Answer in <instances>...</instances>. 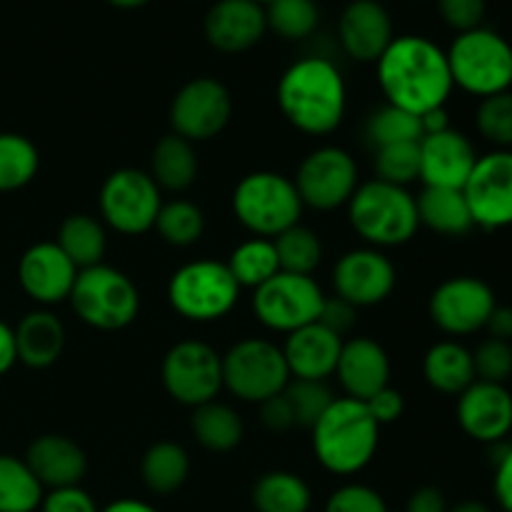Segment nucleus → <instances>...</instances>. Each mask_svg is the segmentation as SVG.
Listing matches in <instances>:
<instances>
[{"label": "nucleus", "instance_id": "nucleus-1", "mask_svg": "<svg viewBox=\"0 0 512 512\" xmlns=\"http://www.w3.org/2000/svg\"><path fill=\"white\" fill-rule=\"evenodd\" d=\"M385 103L413 115L445 108L453 93L448 53L425 35H395L375 63Z\"/></svg>", "mask_w": 512, "mask_h": 512}, {"label": "nucleus", "instance_id": "nucleus-2", "mask_svg": "<svg viewBox=\"0 0 512 512\" xmlns=\"http://www.w3.org/2000/svg\"><path fill=\"white\" fill-rule=\"evenodd\" d=\"M275 100L283 118L298 133L325 138L343 125L348 85L333 60L308 55L285 68L275 88Z\"/></svg>", "mask_w": 512, "mask_h": 512}, {"label": "nucleus", "instance_id": "nucleus-3", "mask_svg": "<svg viewBox=\"0 0 512 512\" xmlns=\"http://www.w3.org/2000/svg\"><path fill=\"white\" fill-rule=\"evenodd\" d=\"M310 433L315 460L340 478L368 468L380 445L378 420L363 400L353 398H335Z\"/></svg>", "mask_w": 512, "mask_h": 512}, {"label": "nucleus", "instance_id": "nucleus-4", "mask_svg": "<svg viewBox=\"0 0 512 512\" xmlns=\"http://www.w3.org/2000/svg\"><path fill=\"white\" fill-rule=\"evenodd\" d=\"M345 208L350 228L370 248H398L410 243L420 228L415 195L378 178L360 183Z\"/></svg>", "mask_w": 512, "mask_h": 512}, {"label": "nucleus", "instance_id": "nucleus-5", "mask_svg": "<svg viewBox=\"0 0 512 512\" xmlns=\"http://www.w3.org/2000/svg\"><path fill=\"white\" fill-rule=\"evenodd\" d=\"M303 210L293 178L275 170L243 175L233 188V213L253 238H278L300 223Z\"/></svg>", "mask_w": 512, "mask_h": 512}, {"label": "nucleus", "instance_id": "nucleus-6", "mask_svg": "<svg viewBox=\"0 0 512 512\" xmlns=\"http://www.w3.org/2000/svg\"><path fill=\"white\" fill-rule=\"evenodd\" d=\"M445 53L455 88L480 100L512 88V45L495 30L458 33Z\"/></svg>", "mask_w": 512, "mask_h": 512}, {"label": "nucleus", "instance_id": "nucleus-7", "mask_svg": "<svg viewBox=\"0 0 512 512\" xmlns=\"http://www.w3.org/2000/svg\"><path fill=\"white\" fill-rule=\"evenodd\" d=\"M68 303L85 325L113 333L135 323L140 313V290L123 270L100 263L78 270Z\"/></svg>", "mask_w": 512, "mask_h": 512}, {"label": "nucleus", "instance_id": "nucleus-8", "mask_svg": "<svg viewBox=\"0 0 512 512\" xmlns=\"http://www.w3.org/2000/svg\"><path fill=\"white\" fill-rule=\"evenodd\" d=\"M240 290L225 263L193 260L170 275L168 303L190 323H215L238 305Z\"/></svg>", "mask_w": 512, "mask_h": 512}, {"label": "nucleus", "instance_id": "nucleus-9", "mask_svg": "<svg viewBox=\"0 0 512 512\" xmlns=\"http://www.w3.org/2000/svg\"><path fill=\"white\" fill-rule=\"evenodd\" d=\"M290 370L280 345L265 338H243L223 355V388L243 403L260 405L283 393Z\"/></svg>", "mask_w": 512, "mask_h": 512}, {"label": "nucleus", "instance_id": "nucleus-10", "mask_svg": "<svg viewBox=\"0 0 512 512\" xmlns=\"http://www.w3.org/2000/svg\"><path fill=\"white\" fill-rule=\"evenodd\" d=\"M160 205H163V190L155 185L148 170H113L100 185V218L120 235H145L153 230Z\"/></svg>", "mask_w": 512, "mask_h": 512}, {"label": "nucleus", "instance_id": "nucleus-11", "mask_svg": "<svg viewBox=\"0 0 512 512\" xmlns=\"http://www.w3.org/2000/svg\"><path fill=\"white\" fill-rule=\"evenodd\" d=\"M325 293L313 275L283 273L253 290V313L260 325L273 333L290 335L310 323H318Z\"/></svg>", "mask_w": 512, "mask_h": 512}, {"label": "nucleus", "instance_id": "nucleus-12", "mask_svg": "<svg viewBox=\"0 0 512 512\" xmlns=\"http://www.w3.org/2000/svg\"><path fill=\"white\" fill-rule=\"evenodd\" d=\"M160 378L175 403L198 408L223 390V355L203 340H180L165 353Z\"/></svg>", "mask_w": 512, "mask_h": 512}, {"label": "nucleus", "instance_id": "nucleus-13", "mask_svg": "<svg viewBox=\"0 0 512 512\" xmlns=\"http://www.w3.org/2000/svg\"><path fill=\"white\" fill-rule=\"evenodd\" d=\"M293 183L303 200V208L330 213L345 208L358 190V163L340 145H320L305 155Z\"/></svg>", "mask_w": 512, "mask_h": 512}, {"label": "nucleus", "instance_id": "nucleus-14", "mask_svg": "<svg viewBox=\"0 0 512 512\" xmlns=\"http://www.w3.org/2000/svg\"><path fill=\"white\" fill-rule=\"evenodd\" d=\"M170 133L193 145L213 140L228 128L233 118V95L218 78H193L170 100Z\"/></svg>", "mask_w": 512, "mask_h": 512}, {"label": "nucleus", "instance_id": "nucleus-15", "mask_svg": "<svg viewBox=\"0 0 512 512\" xmlns=\"http://www.w3.org/2000/svg\"><path fill=\"white\" fill-rule=\"evenodd\" d=\"M495 305L498 300L485 280L475 275H455L433 290L428 313L435 328L453 338H463L485 330Z\"/></svg>", "mask_w": 512, "mask_h": 512}, {"label": "nucleus", "instance_id": "nucleus-16", "mask_svg": "<svg viewBox=\"0 0 512 512\" xmlns=\"http://www.w3.org/2000/svg\"><path fill=\"white\" fill-rule=\"evenodd\" d=\"M475 228L503 230L512 225V150L478 155L463 188Z\"/></svg>", "mask_w": 512, "mask_h": 512}, {"label": "nucleus", "instance_id": "nucleus-17", "mask_svg": "<svg viewBox=\"0 0 512 512\" xmlns=\"http://www.w3.org/2000/svg\"><path fill=\"white\" fill-rule=\"evenodd\" d=\"M398 285V270L393 260L378 248H353L338 258L333 268L335 298L353 308H373L385 303Z\"/></svg>", "mask_w": 512, "mask_h": 512}, {"label": "nucleus", "instance_id": "nucleus-18", "mask_svg": "<svg viewBox=\"0 0 512 512\" xmlns=\"http://www.w3.org/2000/svg\"><path fill=\"white\" fill-rule=\"evenodd\" d=\"M75 278H78V268L70 263L55 240L30 245L18 260L20 288L40 308L65 303L70 298Z\"/></svg>", "mask_w": 512, "mask_h": 512}, {"label": "nucleus", "instance_id": "nucleus-19", "mask_svg": "<svg viewBox=\"0 0 512 512\" xmlns=\"http://www.w3.org/2000/svg\"><path fill=\"white\" fill-rule=\"evenodd\" d=\"M455 418L460 430L475 443H503L512 430V393L505 385L475 380L458 395Z\"/></svg>", "mask_w": 512, "mask_h": 512}, {"label": "nucleus", "instance_id": "nucleus-20", "mask_svg": "<svg viewBox=\"0 0 512 512\" xmlns=\"http://www.w3.org/2000/svg\"><path fill=\"white\" fill-rule=\"evenodd\" d=\"M475 163V145L460 130L448 128L420 138V180L425 188L463 190Z\"/></svg>", "mask_w": 512, "mask_h": 512}, {"label": "nucleus", "instance_id": "nucleus-21", "mask_svg": "<svg viewBox=\"0 0 512 512\" xmlns=\"http://www.w3.org/2000/svg\"><path fill=\"white\" fill-rule=\"evenodd\" d=\"M393 38V18L378 0H350L340 13V48L358 63H378Z\"/></svg>", "mask_w": 512, "mask_h": 512}, {"label": "nucleus", "instance_id": "nucleus-22", "mask_svg": "<svg viewBox=\"0 0 512 512\" xmlns=\"http://www.w3.org/2000/svg\"><path fill=\"white\" fill-rule=\"evenodd\" d=\"M205 40L220 53H245L268 33L265 8L255 0H215L205 13Z\"/></svg>", "mask_w": 512, "mask_h": 512}, {"label": "nucleus", "instance_id": "nucleus-23", "mask_svg": "<svg viewBox=\"0 0 512 512\" xmlns=\"http://www.w3.org/2000/svg\"><path fill=\"white\" fill-rule=\"evenodd\" d=\"M390 355L378 340L373 338H350L343 340V350H340L338 375L340 385L345 390V398L353 400H370L378 390L390 385Z\"/></svg>", "mask_w": 512, "mask_h": 512}, {"label": "nucleus", "instance_id": "nucleus-24", "mask_svg": "<svg viewBox=\"0 0 512 512\" xmlns=\"http://www.w3.org/2000/svg\"><path fill=\"white\" fill-rule=\"evenodd\" d=\"M23 460L45 490L75 488V485L83 483L85 473H88L85 450L75 440L58 433L35 438L28 445V453Z\"/></svg>", "mask_w": 512, "mask_h": 512}, {"label": "nucleus", "instance_id": "nucleus-25", "mask_svg": "<svg viewBox=\"0 0 512 512\" xmlns=\"http://www.w3.org/2000/svg\"><path fill=\"white\" fill-rule=\"evenodd\" d=\"M343 340L345 338H340L320 323H310L295 333L285 335L283 355L290 378L320 380V383L333 378L340 350H343Z\"/></svg>", "mask_w": 512, "mask_h": 512}, {"label": "nucleus", "instance_id": "nucleus-26", "mask_svg": "<svg viewBox=\"0 0 512 512\" xmlns=\"http://www.w3.org/2000/svg\"><path fill=\"white\" fill-rule=\"evenodd\" d=\"M18 363L25 368L45 370L60 360L65 350V325L48 308L30 310L15 328Z\"/></svg>", "mask_w": 512, "mask_h": 512}, {"label": "nucleus", "instance_id": "nucleus-27", "mask_svg": "<svg viewBox=\"0 0 512 512\" xmlns=\"http://www.w3.org/2000/svg\"><path fill=\"white\" fill-rule=\"evenodd\" d=\"M198 170V150L190 140L168 133L153 145L148 173L160 190L185 193L198 180Z\"/></svg>", "mask_w": 512, "mask_h": 512}, {"label": "nucleus", "instance_id": "nucleus-28", "mask_svg": "<svg viewBox=\"0 0 512 512\" xmlns=\"http://www.w3.org/2000/svg\"><path fill=\"white\" fill-rule=\"evenodd\" d=\"M423 378L433 390L443 395H460L475 383L473 350L458 340H440L425 353Z\"/></svg>", "mask_w": 512, "mask_h": 512}, {"label": "nucleus", "instance_id": "nucleus-29", "mask_svg": "<svg viewBox=\"0 0 512 512\" xmlns=\"http://www.w3.org/2000/svg\"><path fill=\"white\" fill-rule=\"evenodd\" d=\"M415 205H418L420 225L445 238H463L475 228L463 190L423 188L415 198Z\"/></svg>", "mask_w": 512, "mask_h": 512}, {"label": "nucleus", "instance_id": "nucleus-30", "mask_svg": "<svg viewBox=\"0 0 512 512\" xmlns=\"http://www.w3.org/2000/svg\"><path fill=\"white\" fill-rule=\"evenodd\" d=\"M190 430L198 445H203L210 453H230L238 448L245 438L243 418L235 408L210 400V403L193 408Z\"/></svg>", "mask_w": 512, "mask_h": 512}, {"label": "nucleus", "instance_id": "nucleus-31", "mask_svg": "<svg viewBox=\"0 0 512 512\" xmlns=\"http://www.w3.org/2000/svg\"><path fill=\"white\" fill-rule=\"evenodd\" d=\"M140 478H143L145 488L155 495L178 493L190 478L188 450L173 440L153 443L140 460Z\"/></svg>", "mask_w": 512, "mask_h": 512}, {"label": "nucleus", "instance_id": "nucleus-32", "mask_svg": "<svg viewBox=\"0 0 512 512\" xmlns=\"http://www.w3.org/2000/svg\"><path fill=\"white\" fill-rule=\"evenodd\" d=\"M55 243L75 268L85 270L103 263L105 250H108V233H105V225L93 215L73 213L60 223Z\"/></svg>", "mask_w": 512, "mask_h": 512}, {"label": "nucleus", "instance_id": "nucleus-33", "mask_svg": "<svg viewBox=\"0 0 512 512\" xmlns=\"http://www.w3.org/2000/svg\"><path fill=\"white\" fill-rule=\"evenodd\" d=\"M255 512H310V485L290 470H270L255 480L250 490Z\"/></svg>", "mask_w": 512, "mask_h": 512}, {"label": "nucleus", "instance_id": "nucleus-34", "mask_svg": "<svg viewBox=\"0 0 512 512\" xmlns=\"http://www.w3.org/2000/svg\"><path fill=\"white\" fill-rule=\"evenodd\" d=\"M45 488L23 458L0 455V512H35Z\"/></svg>", "mask_w": 512, "mask_h": 512}, {"label": "nucleus", "instance_id": "nucleus-35", "mask_svg": "<svg viewBox=\"0 0 512 512\" xmlns=\"http://www.w3.org/2000/svg\"><path fill=\"white\" fill-rule=\"evenodd\" d=\"M228 270L233 273L235 283L240 288H260L263 283H268L273 275L280 273V260L275 253V243L268 238H250L245 243H240L238 248L230 253L228 258Z\"/></svg>", "mask_w": 512, "mask_h": 512}, {"label": "nucleus", "instance_id": "nucleus-36", "mask_svg": "<svg viewBox=\"0 0 512 512\" xmlns=\"http://www.w3.org/2000/svg\"><path fill=\"white\" fill-rule=\"evenodd\" d=\"M40 153L30 138L20 133H0V193H15L35 180Z\"/></svg>", "mask_w": 512, "mask_h": 512}, {"label": "nucleus", "instance_id": "nucleus-37", "mask_svg": "<svg viewBox=\"0 0 512 512\" xmlns=\"http://www.w3.org/2000/svg\"><path fill=\"white\" fill-rule=\"evenodd\" d=\"M155 230L173 248H190L203 238L205 215L193 200L175 198L168 203L163 200L158 220H155Z\"/></svg>", "mask_w": 512, "mask_h": 512}, {"label": "nucleus", "instance_id": "nucleus-38", "mask_svg": "<svg viewBox=\"0 0 512 512\" xmlns=\"http://www.w3.org/2000/svg\"><path fill=\"white\" fill-rule=\"evenodd\" d=\"M273 243L283 273L313 275L323 263V243H320L318 233L305 228L303 223L280 233L278 238H273Z\"/></svg>", "mask_w": 512, "mask_h": 512}, {"label": "nucleus", "instance_id": "nucleus-39", "mask_svg": "<svg viewBox=\"0 0 512 512\" xmlns=\"http://www.w3.org/2000/svg\"><path fill=\"white\" fill-rule=\"evenodd\" d=\"M420 138H423V125L418 115L395 108V105H380L365 120V140L375 150L385 145L420 143Z\"/></svg>", "mask_w": 512, "mask_h": 512}, {"label": "nucleus", "instance_id": "nucleus-40", "mask_svg": "<svg viewBox=\"0 0 512 512\" xmlns=\"http://www.w3.org/2000/svg\"><path fill=\"white\" fill-rule=\"evenodd\" d=\"M268 30L283 40H305L320 23V8L315 0H273L265 5Z\"/></svg>", "mask_w": 512, "mask_h": 512}, {"label": "nucleus", "instance_id": "nucleus-41", "mask_svg": "<svg viewBox=\"0 0 512 512\" xmlns=\"http://www.w3.org/2000/svg\"><path fill=\"white\" fill-rule=\"evenodd\" d=\"M375 178L383 183L408 188L410 183L420 180V143H398L385 145L375 150Z\"/></svg>", "mask_w": 512, "mask_h": 512}, {"label": "nucleus", "instance_id": "nucleus-42", "mask_svg": "<svg viewBox=\"0 0 512 512\" xmlns=\"http://www.w3.org/2000/svg\"><path fill=\"white\" fill-rule=\"evenodd\" d=\"M475 128L495 150H512V90L480 100Z\"/></svg>", "mask_w": 512, "mask_h": 512}, {"label": "nucleus", "instance_id": "nucleus-43", "mask_svg": "<svg viewBox=\"0 0 512 512\" xmlns=\"http://www.w3.org/2000/svg\"><path fill=\"white\" fill-rule=\"evenodd\" d=\"M285 398H288L290 408H293L295 425L298 428H313L320 418H323L325 410L333 405V393L325 383L320 380H295L290 378V383L285 385Z\"/></svg>", "mask_w": 512, "mask_h": 512}, {"label": "nucleus", "instance_id": "nucleus-44", "mask_svg": "<svg viewBox=\"0 0 512 512\" xmlns=\"http://www.w3.org/2000/svg\"><path fill=\"white\" fill-rule=\"evenodd\" d=\"M475 378L483 383L505 385V380L512 375V345L505 340L488 338L475 348L473 353Z\"/></svg>", "mask_w": 512, "mask_h": 512}, {"label": "nucleus", "instance_id": "nucleus-45", "mask_svg": "<svg viewBox=\"0 0 512 512\" xmlns=\"http://www.w3.org/2000/svg\"><path fill=\"white\" fill-rule=\"evenodd\" d=\"M323 512H388V503L370 485L348 483L330 493Z\"/></svg>", "mask_w": 512, "mask_h": 512}, {"label": "nucleus", "instance_id": "nucleus-46", "mask_svg": "<svg viewBox=\"0 0 512 512\" xmlns=\"http://www.w3.org/2000/svg\"><path fill=\"white\" fill-rule=\"evenodd\" d=\"M485 10H488L485 0H438L440 18L455 33H468V30L480 28L485 20Z\"/></svg>", "mask_w": 512, "mask_h": 512}, {"label": "nucleus", "instance_id": "nucleus-47", "mask_svg": "<svg viewBox=\"0 0 512 512\" xmlns=\"http://www.w3.org/2000/svg\"><path fill=\"white\" fill-rule=\"evenodd\" d=\"M40 512H100L95 505L93 495L88 490H83L80 485L75 488H58L48 490L43 495V503H40Z\"/></svg>", "mask_w": 512, "mask_h": 512}, {"label": "nucleus", "instance_id": "nucleus-48", "mask_svg": "<svg viewBox=\"0 0 512 512\" xmlns=\"http://www.w3.org/2000/svg\"><path fill=\"white\" fill-rule=\"evenodd\" d=\"M355 320H358V308H353L350 303L340 298H325L323 310H320L318 323L325 325L328 330H333L335 335L345 338L350 330L355 328Z\"/></svg>", "mask_w": 512, "mask_h": 512}, {"label": "nucleus", "instance_id": "nucleus-49", "mask_svg": "<svg viewBox=\"0 0 512 512\" xmlns=\"http://www.w3.org/2000/svg\"><path fill=\"white\" fill-rule=\"evenodd\" d=\"M365 405H368L370 415L378 420L380 428H383V425L395 423V420L403 418V413H405L403 393L395 388H390V385L388 388L378 390V393H375L370 400H365Z\"/></svg>", "mask_w": 512, "mask_h": 512}, {"label": "nucleus", "instance_id": "nucleus-50", "mask_svg": "<svg viewBox=\"0 0 512 512\" xmlns=\"http://www.w3.org/2000/svg\"><path fill=\"white\" fill-rule=\"evenodd\" d=\"M260 423L270 433H288L290 428H295V415L285 393H278L260 403Z\"/></svg>", "mask_w": 512, "mask_h": 512}, {"label": "nucleus", "instance_id": "nucleus-51", "mask_svg": "<svg viewBox=\"0 0 512 512\" xmlns=\"http://www.w3.org/2000/svg\"><path fill=\"white\" fill-rule=\"evenodd\" d=\"M493 493L500 508L512 512V445L500 448L498 458H495Z\"/></svg>", "mask_w": 512, "mask_h": 512}, {"label": "nucleus", "instance_id": "nucleus-52", "mask_svg": "<svg viewBox=\"0 0 512 512\" xmlns=\"http://www.w3.org/2000/svg\"><path fill=\"white\" fill-rule=\"evenodd\" d=\"M405 512H448V500H445L443 490L425 485L418 488L405 503Z\"/></svg>", "mask_w": 512, "mask_h": 512}, {"label": "nucleus", "instance_id": "nucleus-53", "mask_svg": "<svg viewBox=\"0 0 512 512\" xmlns=\"http://www.w3.org/2000/svg\"><path fill=\"white\" fill-rule=\"evenodd\" d=\"M485 330L490 333V338L510 343L512 340V308H508V305H495V310H493V315H490Z\"/></svg>", "mask_w": 512, "mask_h": 512}, {"label": "nucleus", "instance_id": "nucleus-54", "mask_svg": "<svg viewBox=\"0 0 512 512\" xmlns=\"http://www.w3.org/2000/svg\"><path fill=\"white\" fill-rule=\"evenodd\" d=\"M18 363V350H15V330L0 320V375L10 373Z\"/></svg>", "mask_w": 512, "mask_h": 512}, {"label": "nucleus", "instance_id": "nucleus-55", "mask_svg": "<svg viewBox=\"0 0 512 512\" xmlns=\"http://www.w3.org/2000/svg\"><path fill=\"white\" fill-rule=\"evenodd\" d=\"M420 125H423V135L443 133V130L450 128L448 110H445V108H435V110H430V113L420 115Z\"/></svg>", "mask_w": 512, "mask_h": 512}, {"label": "nucleus", "instance_id": "nucleus-56", "mask_svg": "<svg viewBox=\"0 0 512 512\" xmlns=\"http://www.w3.org/2000/svg\"><path fill=\"white\" fill-rule=\"evenodd\" d=\"M100 512H160L158 508H153L145 500H135V498H120L108 503L105 508H100Z\"/></svg>", "mask_w": 512, "mask_h": 512}, {"label": "nucleus", "instance_id": "nucleus-57", "mask_svg": "<svg viewBox=\"0 0 512 512\" xmlns=\"http://www.w3.org/2000/svg\"><path fill=\"white\" fill-rule=\"evenodd\" d=\"M448 512H493V510H490L485 503H480V500H463V503L448 508Z\"/></svg>", "mask_w": 512, "mask_h": 512}, {"label": "nucleus", "instance_id": "nucleus-58", "mask_svg": "<svg viewBox=\"0 0 512 512\" xmlns=\"http://www.w3.org/2000/svg\"><path fill=\"white\" fill-rule=\"evenodd\" d=\"M110 5H115V8L120 10H135V8H143V5H148L150 0H108Z\"/></svg>", "mask_w": 512, "mask_h": 512}, {"label": "nucleus", "instance_id": "nucleus-59", "mask_svg": "<svg viewBox=\"0 0 512 512\" xmlns=\"http://www.w3.org/2000/svg\"><path fill=\"white\" fill-rule=\"evenodd\" d=\"M255 3H260L265 8V5H270V3H273V0H255Z\"/></svg>", "mask_w": 512, "mask_h": 512}]
</instances>
